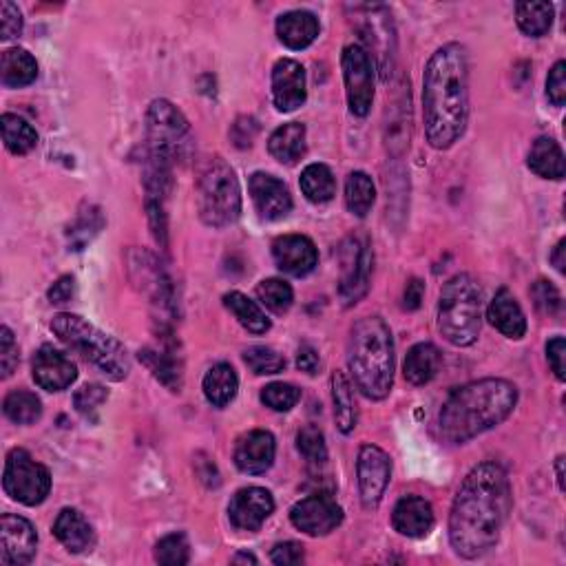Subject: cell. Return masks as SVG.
Here are the masks:
<instances>
[{
    "instance_id": "cell-18",
    "label": "cell",
    "mask_w": 566,
    "mask_h": 566,
    "mask_svg": "<svg viewBox=\"0 0 566 566\" xmlns=\"http://www.w3.org/2000/svg\"><path fill=\"white\" fill-rule=\"evenodd\" d=\"M272 257L281 272L292 277H306L317 268L319 253L312 239L303 235H283L272 244Z\"/></svg>"
},
{
    "instance_id": "cell-44",
    "label": "cell",
    "mask_w": 566,
    "mask_h": 566,
    "mask_svg": "<svg viewBox=\"0 0 566 566\" xmlns=\"http://www.w3.org/2000/svg\"><path fill=\"white\" fill-rule=\"evenodd\" d=\"M301 392L290 383H270L261 390V403L272 412H290L299 403Z\"/></svg>"
},
{
    "instance_id": "cell-6",
    "label": "cell",
    "mask_w": 566,
    "mask_h": 566,
    "mask_svg": "<svg viewBox=\"0 0 566 566\" xmlns=\"http://www.w3.org/2000/svg\"><path fill=\"white\" fill-rule=\"evenodd\" d=\"M482 288L471 275H456L445 283L438 301V330L458 348L471 345L480 334Z\"/></svg>"
},
{
    "instance_id": "cell-42",
    "label": "cell",
    "mask_w": 566,
    "mask_h": 566,
    "mask_svg": "<svg viewBox=\"0 0 566 566\" xmlns=\"http://www.w3.org/2000/svg\"><path fill=\"white\" fill-rule=\"evenodd\" d=\"M297 449L310 465H323L328 460L326 438L317 425H306L301 429L297 434Z\"/></svg>"
},
{
    "instance_id": "cell-15",
    "label": "cell",
    "mask_w": 566,
    "mask_h": 566,
    "mask_svg": "<svg viewBox=\"0 0 566 566\" xmlns=\"http://www.w3.org/2000/svg\"><path fill=\"white\" fill-rule=\"evenodd\" d=\"M275 511V500L268 489L246 487L237 491L228 505L230 524L239 531H259L270 513Z\"/></svg>"
},
{
    "instance_id": "cell-24",
    "label": "cell",
    "mask_w": 566,
    "mask_h": 566,
    "mask_svg": "<svg viewBox=\"0 0 566 566\" xmlns=\"http://www.w3.org/2000/svg\"><path fill=\"white\" fill-rule=\"evenodd\" d=\"M361 12H365V29H363V38L368 40L372 45V49L379 51V60H381V69L387 76V60L392 62L394 58V31H392V20H387V9L381 5L374 7H361Z\"/></svg>"
},
{
    "instance_id": "cell-17",
    "label": "cell",
    "mask_w": 566,
    "mask_h": 566,
    "mask_svg": "<svg viewBox=\"0 0 566 566\" xmlns=\"http://www.w3.org/2000/svg\"><path fill=\"white\" fill-rule=\"evenodd\" d=\"M248 188L259 217L266 219V222H277V219L288 217L292 211V195L288 186L277 180L275 175L255 173L250 177Z\"/></svg>"
},
{
    "instance_id": "cell-16",
    "label": "cell",
    "mask_w": 566,
    "mask_h": 566,
    "mask_svg": "<svg viewBox=\"0 0 566 566\" xmlns=\"http://www.w3.org/2000/svg\"><path fill=\"white\" fill-rule=\"evenodd\" d=\"M308 98L306 71L297 60L281 58L272 69V100L281 113L299 109Z\"/></svg>"
},
{
    "instance_id": "cell-45",
    "label": "cell",
    "mask_w": 566,
    "mask_h": 566,
    "mask_svg": "<svg viewBox=\"0 0 566 566\" xmlns=\"http://www.w3.org/2000/svg\"><path fill=\"white\" fill-rule=\"evenodd\" d=\"M107 398L109 392L104 390L102 385H85L73 396V405H76V412L80 416L89 418V421H96V414L100 407L107 403Z\"/></svg>"
},
{
    "instance_id": "cell-19",
    "label": "cell",
    "mask_w": 566,
    "mask_h": 566,
    "mask_svg": "<svg viewBox=\"0 0 566 566\" xmlns=\"http://www.w3.org/2000/svg\"><path fill=\"white\" fill-rule=\"evenodd\" d=\"M277 445L275 436L264 429H255V432H248L246 436L239 438V443L235 447V465L250 476L266 474V471L275 463Z\"/></svg>"
},
{
    "instance_id": "cell-4",
    "label": "cell",
    "mask_w": 566,
    "mask_h": 566,
    "mask_svg": "<svg viewBox=\"0 0 566 566\" xmlns=\"http://www.w3.org/2000/svg\"><path fill=\"white\" fill-rule=\"evenodd\" d=\"M348 365L354 383L370 401H383L394 385V339L381 317L354 323L348 341Z\"/></svg>"
},
{
    "instance_id": "cell-52",
    "label": "cell",
    "mask_w": 566,
    "mask_h": 566,
    "mask_svg": "<svg viewBox=\"0 0 566 566\" xmlns=\"http://www.w3.org/2000/svg\"><path fill=\"white\" fill-rule=\"evenodd\" d=\"M73 295H76V281H73V277H60L54 283V288L49 290V301L51 303H69L73 299Z\"/></svg>"
},
{
    "instance_id": "cell-25",
    "label": "cell",
    "mask_w": 566,
    "mask_h": 566,
    "mask_svg": "<svg viewBox=\"0 0 566 566\" xmlns=\"http://www.w3.org/2000/svg\"><path fill=\"white\" fill-rule=\"evenodd\" d=\"M277 36L290 49H306L319 36V20L310 12H288L277 20Z\"/></svg>"
},
{
    "instance_id": "cell-47",
    "label": "cell",
    "mask_w": 566,
    "mask_h": 566,
    "mask_svg": "<svg viewBox=\"0 0 566 566\" xmlns=\"http://www.w3.org/2000/svg\"><path fill=\"white\" fill-rule=\"evenodd\" d=\"M0 38L3 40H12L16 36L23 34V14H20V9L9 3V0H3L0 3Z\"/></svg>"
},
{
    "instance_id": "cell-20",
    "label": "cell",
    "mask_w": 566,
    "mask_h": 566,
    "mask_svg": "<svg viewBox=\"0 0 566 566\" xmlns=\"http://www.w3.org/2000/svg\"><path fill=\"white\" fill-rule=\"evenodd\" d=\"M78 379L76 365L65 354L43 345L34 356V381L47 392H62Z\"/></svg>"
},
{
    "instance_id": "cell-41",
    "label": "cell",
    "mask_w": 566,
    "mask_h": 566,
    "mask_svg": "<svg viewBox=\"0 0 566 566\" xmlns=\"http://www.w3.org/2000/svg\"><path fill=\"white\" fill-rule=\"evenodd\" d=\"M155 560L166 566H180L191 560V544L184 533H171L155 544Z\"/></svg>"
},
{
    "instance_id": "cell-5",
    "label": "cell",
    "mask_w": 566,
    "mask_h": 566,
    "mask_svg": "<svg viewBox=\"0 0 566 566\" xmlns=\"http://www.w3.org/2000/svg\"><path fill=\"white\" fill-rule=\"evenodd\" d=\"M51 330L62 343L71 345L73 350L85 354L91 363H96L102 374H107L111 381H124L129 376L131 359L127 348L118 339H113L111 334L100 332L89 321L78 317V314H56L51 319Z\"/></svg>"
},
{
    "instance_id": "cell-50",
    "label": "cell",
    "mask_w": 566,
    "mask_h": 566,
    "mask_svg": "<svg viewBox=\"0 0 566 566\" xmlns=\"http://www.w3.org/2000/svg\"><path fill=\"white\" fill-rule=\"evenodd\" d=\"M270 560L279 564V566H292V564H301L303 560H306V555H303L301 544L283 542V544H277V547L272 549Z\"/></svg>"
},
{
    "instance_id": "cell-21",
    "label": "cell",
    "mask_w": 566,
    "mask_h": 566,
    "mask_svg": "<svg viewBox=\"0 0 566 566\" xmlns=\"http://www.w3.org/2000/svg\"><path fill=\"white\" fill-rule=\"evenodd\" d=\"M392 524L405 538H425L434 529V509L421 496H405L394 507Z\"/></svg>"
},
{
    "instance_id": "cell-29",
    "label": "cell",
    "mask_w": 566,
    "mask_h": 566,
    "mask_svg": "<svg viewBox=\"0 0 566 566\" xmlns=\"http://www.w3.org/2000/svg\"><path fill=\"white\" fill-rule=\"evenodd\" d=\"M529 169L544 180H562L564 153L553 138H538L529 151Z\"/></svg>"
},
{
    "instance_id": "cell-37",
    "label": "cell",
    "mask_w": 566,
    "mask_h": 566,
    "mask_svg": "<svg viewBox=\"0 0 566 566\" xmlns=\"http://www.w3.org/2000/svg\"><path fill=\"white\" fill-rule=\"evenodd\" d=\"M3 412L9 421L16 425H34L43 416V403L40 398L25 390H16L12 394H7L3 403Z\"/></svg>"
},
{
    "instance_id": "cell-54",
    "label": "cell",
    "mask_w": 566,
    "mask_h": 566,
    "mask_svg": "<svg viewBox=\"0 0 566 566\" xmlns=\"http://www.w3.org/2000/svg\"><path fill=\"white\" fill-rule=\"evenodd\" d=\"M297 368L301 372H308V374L317 372L319 370V354H317V350L310 348V345H303V348L297 354Z\"/></svg>"
},
{
    "instance_id": "cell-38",
    "label": "cell",
    "mask_w": 566,
    "mask_h": 566,
    "mask_svg": "<svg viewBox=\"0 0 566 566\" xmlns=\"http://www.w3.org/2000/svg\"><path fill=\"white\" fill-rule=\"evenodd\" d=\"M104 226V217L100 213V208L96 206H85L78 213L76 222L69 228V246L71 250H82L89 241L96 237Z\"/></svg>"
},
{
    "instance_id": "cell-2",
    "label": "cell",
    "mask_w": 566,
    "mask_h": 566,
    "mask_svg": "<svg viewBox=\"0 0 566 566\" xmlns=\"http://www.w3.org/2000/svg\"><path fill=\"white\" fill-rule=\"evenodd\" d=\"M427 142L438 151L454 146L469 120V60L458 43L440 47L429 58L423 80Z\"/></svg>"
},
{
    "instance_id": "cell-30",
    "label": "cell",
    "mask_w": 566,
    "mask_h": 566,
    "mask_svg": "<svg viewBox=\"0 0 566 566\" xmlns=\"http://www.w3.org/2000/svg\"><path fill=\"white\" fill-rule=\"evenodd\" d=\"M239 390V379L233 365L217 363L204 376V396L213 407H226Z\"/></svg>"
},
{
    "instance_id": "cell-56",
    "label": "cell",
    "mask_w": 566,
    "mask_h": 566,
    "mask_svg": "<svg viewBox=\"0 0 566 566\" xmlns=\"http://www.w3.org/2000/svg\"><path fill=\"white\" fill-rule=\"evenodd\" d=\"M562 465H564V456H560V458H558V465H555V467H558V482H560V489H564V471H562Z\"/></svg>"
},
{
    "instance_id": "cell-9",
    "label": "cell",
    "mask_w": 566,
    "mask_h": 566,
    "mask_svg": "<svg viewBox=\"0 0 566 566\" xmlns=\"http://www.w3.org/2000/svg\"><path fill=\"white\" fill-rule=\"evenodd\" d=\"M188 122L182 111L169 100H155L146 111V153L175 160V153L186 142Z\"/></svg>"
},
{
    "instance_id": "cell-28",
    "label": "cell",
    "mask_w": 566,
    "mask_h": 566,
    "mask_svg": "<svg viewBox=\"0 0 566 566\" xmlns=\"http://www.w3.org/2000/svg\"><path fill=\"white\" fill-rule=\"evenodd\" d=\"M268 151L281 164H295L306 153V127L299 122H288L279 127L268 140Z\"/></svg>"
},
{
    "instance_id": "cell-8",
    "label": "cell",
    "mask_w": 566,
    "mask_h": 566,
    "mask_svg": "<svg viewBox=\"0 0 566 566\" xmlns=\"http://www.w3.org/2000/svg\"><path fill=\"white\" fill-rule=\"evenodd\" d=\"M3 489L9 498H14L20 505L36 507L49 496V469L36 463L25 449H12L5 460Z\"/></svg>"
},
{
    "instance_id": "cell-22",
    "label": "cell",
    "mask_w": 566,
    "mask_h": 566,
    "mask_svg": "<svg viewBox=\"0 0 566 566\" xmlns=\"http://www.w3.org/2000/svg\"><path fill=\"white\" fill-rule=\"evenodd\" d=\"M487 319L491 321V326L509 339H522L524 332H527V319H524L520 303L507 288H500L494 301L489 303Z\"/></svg>"
},
{
    "instance_id": "cell-55",
    "label": "cell",
    "mask_w": 566,
    "mask_h": 566,
    "mask_svg": "<svg viewBox=\"0 0 566 566\" xmlns=\"http://www.w3.org/2000/svg\"><path fill=\"white\" fill-rule=\"evenodd\" d=\"M564 246H566V241L562 239L558 246H555V253H553V264H555V268H558L560 272H564Z\"/></svg>"
},
{
    "instance_id": "cell-32",
    "label": "cell",
    "mask_w": 566,
    "mask_h": 566,
    "mask_svg": "<svg viewBox=\"0 0 566 566\" xmlns=\"http://www.w3.org/2000/svg\"><path fill=\"white\" fill-rule=\"evenodd\" d=\"M301 191L312 204H328L337 195V180L326 164H310L301 173Z\"/></svg>"
},
{
    "instance_id": "cell-39",
    "label": "cell",
    "mask_w": 566,
    "mask_h": 566,
    "mask_svg": "<svg viewBox=\"0 0 566 566\" xmlns=\"http://www.w3.org/2000/svg\"><path fill=\"white\" fill-rule=\"evenodd\" d=\"M140 359L149 365V370L153 372V376L160 383H164L169 390L180 392L182 387V372L180 365L175 363V359H171L169 354L164 352H155V350H142Z\"/></svg>"
},
{
    "instance_id": "cell-35",
    "label": "cell",
    "mask_w": 566,
    "mask_h": 566,
    "mask_svg": "<svg viewBox=\"0 0 566 566\" xmlns=\"http://www.w3.org/2000/svg\"><path fill=\"white\" fill-rule=\"evenodd\" d=\"M376 202V188L370 175L356 171L345 182V204L356 217H365Z\"/></svg>"
},
{
    "instance_id": "cell-10",
    "label": "cell",
    "mask_w": 566,
    "mask_h": 566,
    "mask_svg": "<svg viewBox=\"0 0 566 566\" xmlns=\"http://www.w3.org/2000/svg\"><path fill=\"white\" fill-rule=\"evenodd\" d=\"M341 62L350 111L359 118H365L374 102V62L368 49L361 45L345 47Z\"/></svg>"
},
{
    "instance_id": "cell-27",
    "label": "cell",
    "mask_w": 566,
    "mask_h": 566,
    "mask_svg": "<svg viewBox=\"0 0 566 566\" xmlns=\"http://www.w3.org/2000/svg\"><path fill=\"white\" fill-rule=\"evenodd\" d=\"M440 365H443V354H440L436 345L418 343L405 356L403 374L412 385H427L429 381H434Z\"/></svg>"
},
{
    "instance_id": "cell-1",
    "label": "cell",
    "mask_w": 566,
    "mask_h": 566,
    "mask_svg": "<svg viewBox=\"0 0 566 566\" xmlns=\"http://www.w3.org/2000/svg\"><path fill=\"white\" fill-rule=\"evenodd\" d=\"M511 505L509 476L498 463L469 471L449 513V542L460 558L476 560L496 547Z\"/></svg>"
},
{
    "instance_id": "cell-43",
    "label": "cell",
    "mask_w": 566,
    "mask_h": 566,
    "mask_svg": "<svg viewBox=\"0 0 566 566\" xmlns=\"http://www.w3.org/2000/svg\"><path fill=\"white\" fill-rule=\"evenodd\" d=\"M244 361L248 368L259 376L279 374L286 370V359L272 348H266V345H253V348H248L244 354Z\"/></svg>"
},
{
    "instance_id": "cell-53",
    "label": "cell",
    "mask_w": 566,
    "mask_h": 566,
    "mask_svg": "<svg viewBox=\"0 0 566 566\" xmlns=\"http://www.w3.org/2000/svg\"><path fill=\"white\" fill-rule=\"evenodd\" d=\"M423 292H425V283L421 279H410V283H407V288H405V295H403V308L405 310L421 308Z\"/></svg>"
},
{
    "instance_id": "cell-31",
    "label": "cell",
    "mask_w": 566,
    "mask_h": 566,
    "mask_svg": "<svg viewBox=\"0 0 566 566\" xmlns=\"http://www.w3.org/2000/svg\"><path fill=\"white\" fill-rule=\"evenodd\" d=\"M332 401H334V421L343 434L354 432L359 423V412H356V401L352 394V385L345 379L343 372L332 374Z\"/></svg>"
},
{
    "instance_id": "cell-3",
    "label": "cell",
    "mask_w": 566,
    "mask_h": 566,
    "mask_svg": "<svg viewBox=\"0 0 566 566\" xmlns=\"http://www.w3.org/2000/svg\"><path fill=\"white\" fill-rule=\"evenodd\" d=\"M518 390L505 379H482L460 387L438 414V434L445 443L463 445L507 421L516 410Z\"/></svg>"
},
{
    "instance_id": "cell-40",
    "label": "cell",
    "mask_w": 566,
    "mask_h": 566,
    "mask_svg": "<svg viewBox=\"0 0 566 566\" xmlns=\"http://www.w3.org/2000/svg\"><path fill=\"white\" fill-rule=\"evenodd\" d=\"M257 297L264 303L268 310L275 314H283L292 308V301H295V292L288 286L286 281L281 279H266L257 286Z\"/></svg>"
},
{
    "instance_id": "cell-11",
    "label": "cell",
    "mask_w": 566,
    "mask_h": 566,
    "mask_svg": "<svg viewBox=\"0 0 566 566\" xmlns=\"http://www.w3.org/2000/svg\"><path fill=\"white\" fill-rule=\"evenodd\" d=\"M370 272H372V250L368 241L361 239H345L341 244V283L339 295L345 306L365 297L370 288Z\"/></svg>"
},
{
    "instance_id": "cell-12",
    "label": "cell",
    "mask_w": 566,
    "mask_h": 566,
    "mask_svg": "<svg viewBox=\"0 0 566 566\" xmlns=\"http://www.w3.org/2000/svg\"><path fill=\"white\" fill-rule=\"evenodd\" d=\"M356 476H359V494L365 509L379 507L385 489L392 478V460L381 447L363 445L356 460Z\"/></svg>"
},
{
    "instance_id": "cell-51",
    "label": "cell",
    "mask_w": 566,
    "mask_h": 566,
    "mask_svg": "<svg viewBox=\"0 0 566 566\" xmlns=\"http://www.w3.org/2000/svg\"><path fill=\"white\" fill-rule=\"evenodd\" d=\"M564 354H566L564 339H562V337H553V339L547 343V359H549L551 370H553L555 379H558V381H564V379H566Z\"/></svg>"
},
{
    "instance_id": "cell-26",
    "label": "cell",
    "mask_w": 566,
    "mask_h": 566,
    "mask_svg": "<svg viewBox=\"0 0 566 566\" xmlns=\"http://www.w3.org/2000/svg\"><path fill=\"white\" fill-rule=\"evenodd\" d=\"M38 78V62L29 51L14 47L0 56V82L7 89H23Z\"/></svg>"
},
{
    "instance_id": "cell-14",
    "label": "cell",
    "mask_w": 566,
    "mask_h": 566,
    "mask_svg": "<svg viewBox=\"0 0 566 566\" xmlns=\"http://www.w3.org/2000/svg\"><path fill=\"white\" fill-rule=\"evenodd\" d=\"M38 536L31 522L5 513L0 518V562L7 566H23L36 558Z\"/></svg>"
},
{
    "instance_id": "cell-57",
    "label": "cell",
    "mask_w": 566,
    "mask_h": 566,
    "mask_svg": "<svg viewBox=\"0 0 566 566\" xmlns=\"http://www.w3.org/2000/svg\"><path fill=\"white\" fill-rule=\"evenodd\" d=\"M235 562H250V564H257V560L253 558V555H248V553H239Z\"/></svg>"
},
{
    "instance_id": "cell-49",
    "label": "cell",
    "mask_w": 566,
    "mask_h": 566,
    "mask_svg": "<svg viewBox=\"0 0 566 566\" xmlns=\"http://www.w3.org/2000/svg\"><path fill=\"white\" fill-rule=\"evenodd\" d=\"M547 96L555 107H564L566 100V65L560 60L547 78Z\"/></svg>"
},
{
    "instance_id": "cell-46",
    "label": "cell",
    "mask_w": 566,
    "mask_h": 566,
    "mask_svg": "<svg viewBox=\"0 0 566 566\" xmlns=\"http://www.w3.org/2000/svg\"><path fill=\"white\" fill-rule=\"evenodd\" d=\"M18 365V343L14 339V332L7 326L0 328V372L3 379H9Z\"/></svg>"
},
{
    "instance_id": "cell-7",
    "label": "cell",
    "mask_w": 566,
    "mask_h": 566,
    "mask_svg": "<svg viewBox=\"0 0 566 566\" xmlns=\"http://www.w3.org/2000/svg\"><path fill=\"white\" fill-rule=\"evenodd\" d=\"M199 215L204 224L224 228L241 215V188L235 171L224 160H215L199 182Z\"/></svg>"
},
{
    "instance_id": "cell-23",
    "label": "cell",
    "mask_w": 566,
    "mask_h": 566,
    "mask_svg": "<svg viewBox=\"0 0 566 566\" xmlns=\"http://www.w3.org/2000/svg\"><path fill=\"white\" fill-rule=\"evenodd\" d=\"M54 536L71 553H85L96 542L93 527L78 509H62L58 513L54 522Z\"/></svg>"
},
{
    "instance_id": "cell-36",
    "label": "cell",
    "mask_w": 566,
    "mask_h": 566,
    "mask_svg": "<svg viewBox=\"0 0 566 566\" xmlns=\"http://www.w3.org/2000/svg\"><path fill=\"white\" fill-rule=\"evenodd\" d=\"M516 20L522 34L531 38H542L553 25V5L551 3H518Z\"/></svg>"
},
{
    "instance_id": "cell-33",
    "label": "cell",
    "mask_w": 566,
    "mask_h": 566,
    "mask_svg": "<svg viewBox=\"0 0 566 566\" xmlns=\"http://www.w3.org/2000/svg\"><path fill=\"white\" fill-rule=\"evenodd\" d=\"M0 129H3V142L9 153L14 155H27L36 149L38 133L31 124L14 113H5L0 118Z\"/></svg>"
},
{
    "instance_id": "cell-13",
    "label": "cell",
    "mask_w": 566,
    "mask_h": 566,
    "mask_svg": "<svg viewBox=\"0 0 566 566\" xmlns=\"http://www.w3.org/2000/svg\"><path fill=\"white\" fill-rule=\"evenodd\" d=\"M290 520L299 531L306 536L319 538L328 536L343 522V509L337 505V500L326 494H314L299 500L290 509Z\"/></svg>"
},
{
    "instance_id": "cell-48",
    "label": "cell",
    "mask_w": 566,
    "mask_h": 566,
    "mask_svg": "<svg viewBox=\"0 0 566 566\" xmlns=\"http://www.w3.org/2000/svg\"><path fill=\"white\" fill-rule=\"evenodd\" d=\"M531 295H533V299H536L538 310L544 312V314H555L562 308L560 292H558V288L551 286L549 281H544V279L536 281V286H533Z\"/></svg>"
},
{
    "instance_id": "cell-34",
    "label": "cell",
    "mask_w": 566,
    "mask_h": 566,
    "mask_svg": "<svg viewBox=\"0 0 566 566\" xmlns=\"http://www.w3.org/2000/svg\"><path fill=\"white\" fill-rule=\"evenodd\" d=\"M226 308L235 314V319L253 334H266L270 330V319L264 314L255 301H250L241 292H228L224 297Z\"/></svg>"
}]
</instances>
